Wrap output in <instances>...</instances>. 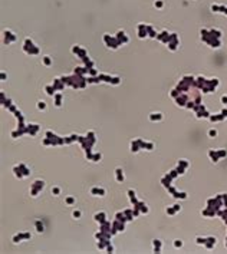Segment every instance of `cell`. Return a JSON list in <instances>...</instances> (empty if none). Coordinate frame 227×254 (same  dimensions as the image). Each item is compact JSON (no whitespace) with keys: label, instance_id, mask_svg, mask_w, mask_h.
I'll list each match as a JSON object with an SVG mask.
<instances>
[{"label":"cell","instance_id":"6da1fadb","mask_svg":"<svg viewBox=\"0 0 227 254\" xmlns=\"http://www.w3.org/2000/svg\"><path fill=\"white\" fill-rule=\"evenodd\" d=\"M25 52L27 53V55H38L39 53V49H38V46H34V43L30 40V39H26L25 40Z\"/></svg>","mask_w":227,"mask_h":254},{"label":"cell","instance_id":"7a4b0ae2","mask_svg":"<svg viewBox=\"0 0 227 254\" xmlns=\"http://www.w3.org/2000/svg\"><path fill=\"white\" fill-rule=\"evenodd\" d=\"M43 188H45V182H43L42 179H36V181L33 182V185L30 187V194H32L33 197H38V194H39Z\"/></svg>","mask_w":227,"mask_h":254},{"label":"cell","instance_id":"3957f363","mask_svg":"<svg viewBox=\"0 0 227 254\" xmlns=\"http://www.w3.org/2000/svg\"><path fill=\"white\" fill-rule=\"evenodd\" d=\"M16 39H17V38L14 36L13 32H10V30H6V32H4V43L10 45V43H13Z\"/></svg>","mask_w":227,"mask_h":254},{"label":"cell","instance_id":"277c9868","mask_svg":"<svg viewBox=\"0 0 227 254\" xmlns=\"http://www.w3.org/2000/svg\"><path fill=\"white\" fill-rule=\"evenodd\" d=\"M204 246H206L207 248H213V247L216 246V238H214V237H207Z\"/></svg>","mask_w":227,"mask_h":254},{"label":"cell","instance_id":"5b68a950","mask_svg":"<svg viewBox=\"0 0 227 254\" xmlns=\"http://www.w3.org/2000/svg\"><path fill=\"white\" fill-rule=\"evenodd\" d=\"M22 238H30V234H29V233H25V234H17V235H14V237H13V241H14V243H19Z\"/></svg>","mask_w":227,"mask_h":254},{"label":"cell","instance_id":"8992f818","mask_svg":"<svg viewBox=\"0 0 227 254\" xmlns=\"http://www.w3.org/2000/svg\"><path fill=\"white\" fill-rule=\"evenodd\" d=\"M105 217H107V214L105 212H98V214H95V220L99 223V224H102V223H105L107 220H105Z\"/></svg>","mask_w":227,"mask_h":254},{"label":"cell","instance_id":"52a82bcc","mask_svg":"<svg viewBox=\"0 0 227 254\" xmlns=\"http://www.w3.org/2000/svg\"><path fill=\"white\" fill-rule=\"evenodd\" d=\"M115 174H116V181H118V182H122V181H124V174H122V171L119 168H116Z\"/></svg>","mask_w":227,"mask_h":254},{"label":"cell","instance_id":"ba28073f","mask_svg":"<svg viewBox=\"0 0 227 254\" xmlns=\"http://www.w3.org/2000/svg\"><path fill=\"white\" fill-rule=\"evenodd\" d=\"M172 207H174V208H167V214H171V215H172V214H176L177 211L181 210L180 205H172Z\"/></svg>","mask_w":227,"mask_h":254},{"label":"cell","instance_id":"9c48e42d","mask_svg":"<svg viewBox=\"0 0 227 254\" xmlns=\"http://www.w3.org/2000/svg\"><path fill=\"white\" fill-rule=\"evenodd\" d=\"M150 119L151 121H161L163 119V114H151Z\"/></svg>","mask_w":227,"mask_h":254},{"label":"cell","instance_id":"30bf717a","mask_svg":"<svg viewBox=\"0 0 227 254\" xmlns=\"http://www.w3.org/2000/svg\"><path fill=\"white\" fill-rule=\"evenodd\" d=\"M55 99H56V103H55V105H56V106H60V105H62V95H60V93H56V95H55Z\"/></svg>","mask_w":227,"mask_h":254},{"label":"cell","instance_id":"8fae6325","mask_svg":"<svg viewBox=\"0 0 227 254\" xmlns=\"http://www.w3.org/2000/svg\"><path fill=\"white\" fill-rule=\"evenodd\" d=\"M154 247H155V251H160L161 250V241L160 240H154Z\"/></svg>","mask_w":227,"mask_h":254},{"label":"cell","instance_id":"7c38bea8","mask_svg":"<svg viewBox=\"0 0 227 254\" xmlns=\"http://www.w3.org/2000/svg\"><path fill=\"white\" fill-rule=\"evenodd\" d=\"M34 224H36V228H38V231H39V233H42V231H43V224H42L40 221H36Z\"/></svg>","mask_w":227,"mask_h":254},{"label":"cell","instance_id":"4fadbf2b","mask_svg":"<svg viewBox=\"0 0 227 254\" xmlns=\"http://www.w3.org/2000/svg\"><path fill=\"white\" fill-rule=\"evenodd\" d=\"M38 108H39V109H46V103L42 102V101H39V102H38Z\"/></svg>","mask_w":227,"mask_h":254},{"label":"cell","instance_id":"5bb4252c","mask_svg":"<svg viewBox=\"0 0 227 254\" xmlns=\"http://www.w3.org/2000/svg\"><path fill=\"white\" fill-rule=\"evenodd\" d=\"M72 215H73V217H75V218H79V217H81V215H82V212H81V211H79V210H75V211H73V212H72Z\"/></svg>","mask_w":227,"mask_h":254},{"label":"cell","instance_id":"9a60e30c","mask_svg":"<svg viewBox=\"0 0 227 254\" xmlns=\"http://www.w3.org/2000/svg\"><path fill=\"white\" fill-rule=\"evenodd\" d=\"M144 148H148V151H152L154 144H151V142H145V147H144Z\"/></svg>","mask_w":227,"mask_h":254},{"label":"cell","instance_id":"2e32d148","mask_svg":"<svg viewBox=\"0 0 227 254\" xmlns=\"http://www.w3.org/2000/svg\"><path fill=\"white\" fill-rule=\"evenodd\" d=\"M91 159H92V161H95V162H96V161H98V159H101V154H95V155H92V157H91Z\"/></svg>","mask_w":227,"mask_h":254},{"label":"cell","instance_id":"e0dca14e","mask_svg":"<svg viewBox=\"0 0 227 254\" xmlns=\"http://www.w3.org/2000/svg\"><path fill=\"white\" fill-rule=\"evenodd\" d=\"M208 135H210L211 138H214V136L217 135V131H216V129H210V131H208Z\"/></svg>","mask_w":227,"mask_h":254},{"label":"cell","instance_id":"ac0fdd59","mask_svg":"<svg viewBox=\"0 0 227 254\" xmlns=\"http://www.w3.org/2000/svg\"><path fill=\"white\" fill-rule=\"evenodd\" d=\"M43 63H45V65H47V66L52 63V62H50V59H49V56H45V58H43Z\"/></svg>","mask_w":227,"mask_h":254},{"label":"cell","instance_id":"d6986e66","mask_svg":"<svg viewBox=\"0 0 227 254\" xmlns=\"http://www.w3.org/2000/svg\"><path fill=\"white\" fill-rule=\"evenodd\" d=\"M60 192V190H59V187H55V188H52V194H55V195H58Z\"/></svg>","mask_w":227,"mask_h":254},{"label":"cell","instance_id":"ffe728a7","mask_svg":"<svg viewBox=\"0 0 227 254\" xmlns=\"http://www.w3.org/2000/svg\"><path fill=\"white\" fill-rule=\"evenodd\" d=\"M174 246H176V247L178 248V247H181V246H183V241H181V240H176V243H174Z\"/></svg>","mask_w":227,"mask_h":254},{"label":"cell","instance_id":"44dd1931","mask_svg":"<svg viewBox=\"0 0 227 254\" xmlns=\"http://www.w3.org/2000/svg\"><path fill=\"white\" fill-rule=\"evenodd\" d=\"M206 243V238H201V237H197V244H204Z\"/></svg>","mask_w":227,"mask_h":254},{"label":"cell","instance_id":"7402d4cb","mask_svg":"<svg viewBox=\"0 0 227 254\" xmlns=\"http://www.w3.org/2000/svg\"><path fill=\"white\" fill-rule=\"evenodd\" d=\"M66 203H68V204H73V203H75V199H73L72 197H69V198H66Z\"/></svg>","mask_w":227,"mask_h":254},{"label":"cell","instance_id":"603a6c76","mask_svg":"<svg viewBox=\"0 0 227 254\" xmlns=\"http://www.w3.org/2000/svg\"><path fill=\"white\" fill-rule=\"evenodd\" d=\"M155 7H163V2H161V0H157V2H155Z\"/></svg>","mask_w":227,"mask_h":254},{"label":"cell","instance_id":"cb8c5ba5","mask_svg":"<svg viewBox=\"0 0 227 254\" xmlns=\"http://www.w3.org/2000/svg\"><path fill=\"white\" fill-rule=\"evenodd\" d=\"M221 102H223V103H227V96H223V98H221Z\"/></svg>","mask_w":227,"mask_h":254}]
</instances>
